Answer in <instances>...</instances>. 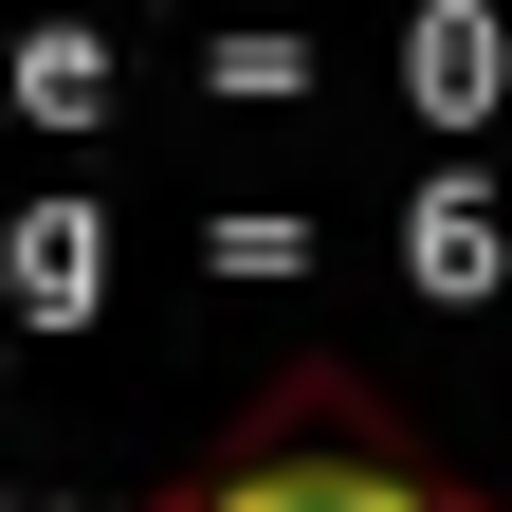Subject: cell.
<instances>
[{
  "label": "cell",
  "instance_id": "cell-1",
  "mask_svg": "<svg viewBox=\"0 0 512 512\" xmlns=\"http://www.w3.org/2000/svg\"><path fill=\"white\" fill-rule=\"evenodd\" d=\"M147 512H494V494L439 458L366 366H275V384L220 421V458L165 476Z\"/></svg>",
  "mask_w": 512,
  "mask_h": 512
}]
</instances>
